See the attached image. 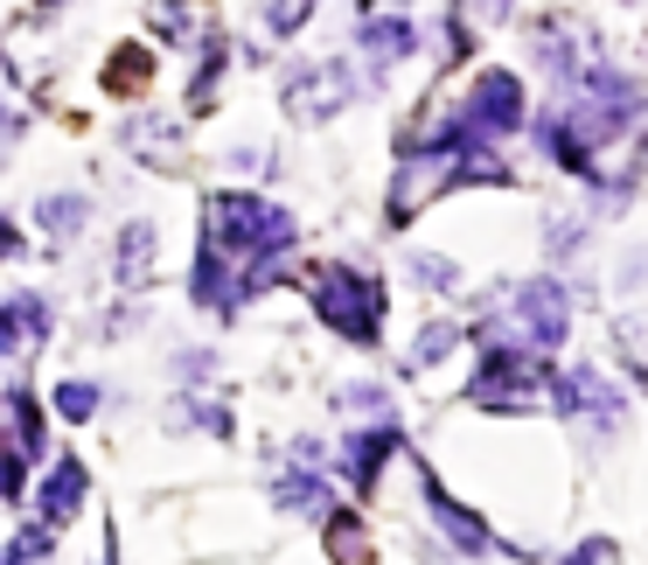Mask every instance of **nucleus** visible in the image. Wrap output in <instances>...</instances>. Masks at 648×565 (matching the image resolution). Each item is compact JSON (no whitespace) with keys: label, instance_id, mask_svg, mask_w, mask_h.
Masks as SVG:
<instances>
[{"label":"nucleus","instance_id":"7ed1b4c3","mask_svg":"<svg viewBox=\"0 0 648 565\" xmlns=\"http://www.w3.org/2000/svg\"><path fill=\"white\" fill-rule=\"evenodd\" d=\"M516 119H524V85H516L509 70H488L475 85V98H468V112H460V126H468L475 140H488V133H509Z\"/></svg>","mask_w":648,"mask_h":565},{"label":"nucleus","instance_id":"39448f33","mask_svg":"<svg viewBox=\"0 0 648 565\" xmlns=\"http://www.w3.org/2000/svg\"><path fill=\"white\" fill-rule=\"evenodd\" d=\"M391 454H398V433L383 426V433H370V440H356V447H349V468H342V475L356 482V489H370V482H377V468H383Z\"/></svg>","mask_w":648,"mask_h":565},{"label":"nucleus","instance_id":"6e6552de","mask_svg":"<svg viewBox=\"0 0 648 565\" xmlns=\"http://www.w3.org/2000/svg\"><path fill=\"white\" fill-rule=\"evenodd\" d=\"M147 77H153V57H147V49H119V57H112V77H106V85H119V91H140Z\"/></svg>","mask_w":648,"mask_h":565},{"label":"nucleus","instance_id":"f8f14e48","mask_svg":"<svg viewBox=\"0 0 648 565\" xmlns=\"http://www.w3.org/2000/svg\"><path fill=\"white\" fill-rule=\"evenodd\" d=\"M572 565H614V537H592V545H586Z\"/></svg>","mask_w":648,"mask_h":565},{"label":"nucleus","instance_id":"f03ea898","mask_svg":"<svg viewBox=\"0 0 648 565\" xmlns=\"http://www.w3.org/2000/svg\"><path fill=\"white\" fill-rule=\"evenodd\" d=\"M315 307H321V321H335L349 343H370L377 336V321H383V300L370 279H356L342 266H321L315 272Z\"/></svg>","mask_w":648,"mask_h":565},{"label":"nucleus","instance_id":"9b49d317","mask_svg":"<svg viewBox=\"0 0 648 565\" xmlns=\"http://www.w3.org/2000/svg\"><path fill=\"white\" fill-rule=\"evenodd\" d=\"M307 8H315V0H272V29H300Z\"/></svg>","mask_w":648,"mask_h":565},{"label":"nucleus","instance_id":"0eeeda50","mask_svg":"<svg viewBox=\"0 0 648 565\" xmlns=\"http://www.w3.org/2000/svg\"><path fill=\"white\" fill-rule=\"evenodd\" d=\"M328 552L342 558V565H370V537H362V524H356V517H335V531H328Z\"/></svg>","mask_w":648,"mask_h":565},{"label":"nucleus","instance_id":"20e7f679","mask_svg":"<svg viewBox=\"0 0 648 565\" xmlns=\"http://www.w3.org/2000/svg\"><path fill=\"white\" fill-rule=\"evenodd\" d=\"M77 496H84V468H77V460H57V475L42 482V517L49 524H70Z\"/></svg>","mask_w":648,"mask_h":565},{"label":"nucleus","instance_id":"f257e3e1","mask_svg":"<svg viewBox=\"0 0 648 565\" xmlns=\"http://www.w3.org/2000/svg\"><path fill=\"white\" fill-rule=\"evenodd\" d=\"M293 245V217L272 210L258 196H217L210 202V245H202L196 294L210 307H238L258 279L279 266V251Z\"/></svg>","mask_w":648,"mask_h":565},{"label":"nucleus","instance_id":"1a4fd4ad","mask_svg":"<svg viewBox=\"0 0 648 565\" xmlns=\"http://www.w3.org/2000/svg\"><path fill=\"white\" fill-rule=\"evenodd\" d=\"M147 245H153V230H147V224H133V230H126V259H119V279H140V272H147V259H153Z\"/></svg>","mask_w":648,"mask_h":565},{"label":"nucleus","instance_id":"9d476101","mask_svg":"<svg viewBox=\"0 0 648 565\" xmlns=\"http://www.w3.org/2000/svg\"><path fill=\"white\" fill-rule=\"evenodd\" d=\"M91 405H98L91 384H63V391H57V413L63 419H91Z\"/></svg>","mask_w":648,"mask_h":565},{"label":"nucleus","instance_id":"423d86ee","mask_svg":"<svg viewBox=\"0 0 648 565\" xmlns=\"http://www.w3.org/2000/svg\"><path fill=\"white\" fill-rule=\"evenodd\" d=\"M432 517L447 524V531H453V545H468V552H488V545H496V537H488V531L468 517V509H460V503H447V489H439V482H432Z\"/></svg>","mask_w":648,"mask_h":565}]
</instances>
